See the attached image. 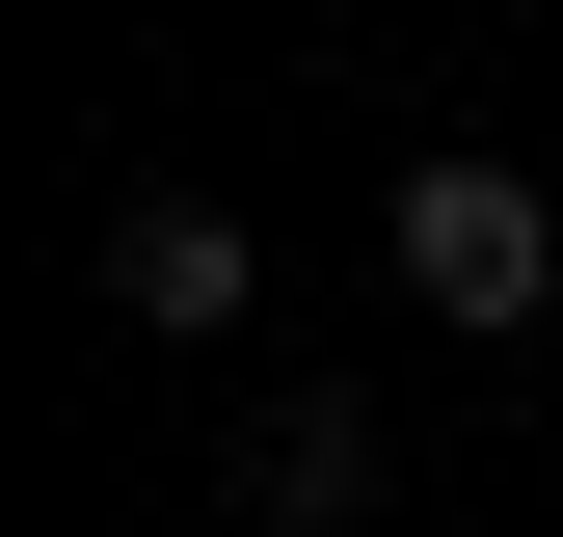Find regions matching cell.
Returning a JSON list of instances; mask_svg holds the SVG:
<instances>
[{"label":"cell","instance_id":"1","mask_svg":"<svg viewBox=\"0 0 563 537\" xmlns=\"http://www.w3.org/2000/svg\"><path fill=\"white\" fill-rule=\"evenodd\" d=\"M376 242H402V296H430V322H537V296H563V216H537L510 162H402Z\"/></svg>","mask_w":563,"mask_h":537},{"label":"cell","instance_id":"2","mask_svg":"<svg viewBox=\"0 0 563 537\" xmlns=\"http://www.w3.org/2000/svg\"><path fill=\"white\" fill-rule=\"evenodd\" d=\"M242 216H216V188H134V216H108V322H242Z\"/></svg>","mask_w":563,"mask_h":537},{"label":"cell","instance_id":"3","mask_svg":"<svg viewBox=\"0 0 563 537\" xmlns=\"http://www.w3.org/2000/svg\"><path fill=\"white\" fill-rule=\"evenodd\" d=\"M242 511H268V537H349V511H376V403H268Z\"/></svg>","mask_w":563,"mask_h":537}]
</instances>
